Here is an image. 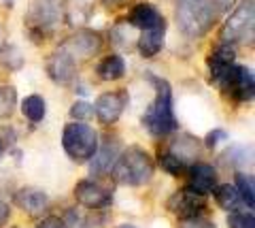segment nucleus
I'll return each instance as SVG.
<instances>
[{
  "label": "nucleus",
  "instance_id": "f257e3e1",
  "mask_svg": "<svg viewBox=\"0 0 255 228\" xmlns=\"http://www.w3.org/2000/svg\"><path fill=\"white\" fill-rule=\"evenodd\" d=\"M230 0H179L177 23L189 38H200L228 11Z\"/></svg>",
  "mask_w": 255,
  "mask_h": 228
},
{
  "label": "nucleus",
  "instance_id": "f03ea898",
  "mask_svg": "<svg viewBox=\"0 0 255 228\" xmlns=\"http://www.w3.org/2000/svg\"><path fill=\"white\" fill-rule=\"evenodd\" d=\"M155 175V162L147 149L138 145H130L124 152H119L117 160L111 169V177L119 186L138 188L149 184Z\"/></svg>",
  "mask_w": 255,
  "mask_h": 228
},
{
  "label": "nucleus",
  "instance_id": "7ed1b4c3",
  "mask_svg": "<svg viewBox=\"0 0 255 228\" xmlns=\"http://www.w3.org/2000/svg\"><path fill=\"white\" fill-rule=\"evenodd\" d=\"M155 83V98L149 105V109L142 115V126L153 137H168L179 128L177 115H174V100H172V88L170 83L162 77H151Z\"/></svg>",
  "mask_w": 255,
  "mask_h": 228
},
{
  "label": "nucleus",
  "instance_id": "20e7f679",
  "mask_svg": "<svg viewBox=\"0 0 255 228\" xmlns=\"http://www.w3.org/2000/svg\"><path fill=\"white\" fill-rule=\"evenodd\" d=\"M62 0H30L23 21H26L28 36L32 41L43 43L47 41V36L53 34L55 26L62 19Z\"/></svg>",
  "mask_w": 255,
  "mask_h": 228
},
{
  "label": "nucleus",
  "instance_id": "39448f33",
  "mask_svg": "<svg viewBox=\"0 0 255 228\" xmlns=\"http://www.w3.org/2000/svg\"><path fill=\"white\" fill-rule=\"evenodd\" d=\"M62 147L66 156L77 164H85L98 149V132L85 122H70L62 130Z\"/></svg>",
  "mask_w": 255,
  "mask_h": 228
},
{
  "label": "nucleus",
  "instance_id": "423d86ee",
  "mask_svg": "<svg viewBox=\"0 0 255 228\" xmlns=\"http://www.w3.org/2000/svg\"><path fill=\"white\" fill-rule=\"evenodd\" d=\"M219 88L223 90L226 96H230L236 103H249L253 98V90H255V79L251 68H247L243 64H234L230 66L226 73L219 77Z\"/></svg>",
  "mask_w": 255,
  "mask_h": 228
},
{
  "label": "nucleus",
  "instance_id": "0eeeda50",
  "mask_svg": "<svg viewBox=\"0 0 255 228\" xmlns=\"http://www.w3.org/2000/svg\"><path fill=\"white\" fill-rule=\"evenodd\" d=\"M253 41V0H245L238 9L230 15L223 26L221 43H251Z\"/></svg>",
  "mask_w": 255,
  "mask_h": 228
},
{
  "label": "nucleus",
  "instance_id": "6e6552de",
  "mask_svg": "<svg viewBox=\"0 0 255 228\" xmlns=\"http://www.w3.org/2000/svg\"><path fill=\"white\" fill-rule=\"evenodd\" d=\"M73 196L81 207L92 211L107 209L111 205V201H113V194H111L109 188H105L96 179H81V182H77L73 188Z\"/></svg>",
  "mask_w": 255,
  "mask_h": 228
},
{
  "label": "nucleus",
  "instance_id": "1a4fd4ad",
  "mask_svg": "<svg viewBox=\"0 0 255 228\" xmlns=\"http://www.w3.org/2000/svg\"><path fill=\"white\" fill-rule=\"evenodd\" d=\"M60 47L77 62V64H81V62L94 58L96 53L100 51L102 36L98 32H94V30H79L77 34L68 36Z\"/></svg>",
  "mask_w": 255,
  "mask_h": 228
},
{
  "label": "nucleus",
  "instance_id": "9d476101",
  "mask_svg": "<svg viewBox=\"0 0 255 228\" xmlns=\"http://www.w3.org/2000/svg\"><path fill=\"white\" fill-rule=\"evenodd\" d=\"M128 100H130V96H128V90L105 92V94H100V96H98V100H96L94 115L98 117L100 124L111 126V124H115L119 117H122Z\"/></svg>",
  "mask_w": 255,
  "mask_h": 228
},
{
  "label": "nucleus",
  "instance_id": "9b49d317",
  "mask_svg": "<svg viewBox=\"0 0 255 228\" xmlns=\"http://www.w3.org/2000/svg\"><path fill=\"white\" fill-rule=\"evenodd\" d=\"M166 209L177 216L179 220L202 216L206 211V196H200V194L187 190V188H183V190H177L168 199Z\"/></svg>",
  "mask_w": 255,
  "mask_h": 228
},
{
  "label": "nucleus",
  "instance_id": "f8f14e48",
  "mask_svg": "<svg viewBox=\"0 0 255 228\" xmlns=\"http://www.w3.org/2000/svg\"><path fill=\"white\" fill-rule=\"evenodd\" d=\"M187 190L200 194V196H209L213 190L217 188V171L206 162H194L187 169Z\"/></svg>",
  "mask_w": 255,
  "mask_h": 228
},
{
  "label": "nucleus",
  "instance_id": "ddd939ff",
  "mask_svg": "<svg viewBox=\"0 0 255 228\" xmlns=\"http://www.w3.org/2000/svg\"><path fill=\"white\" fill-rule=\"evenodd\" d=\"M77 62L68 56L66 51L62 49V47H58L49 60H47V75H49V79L53 83H58V85H66L75 79V75H77Z\"/></svg>",
  "mask_w": 255,
  "mask_h": 228
},
{
  "label": "nucleus",
  "instance_id": "4468645a",
  "mask_svg": "<svg viewBox=\"0 0 255 228\" xmlns=\"http://www.w3.org/2000/svg\"><path fill=\"white\" fill-rule=\"evenodd\" d=\"M13 203H15V207L23 211V214L41 216L43 211L49 207V196H47V192L38 190V188H21L19 192H15Z\"/></svg>",
  "mask_w": 255,
  "mask_h": 228
},
{
  "label": "nucleus",
  "instance_id": "2eb2a0df",
  "mask_svg": "<svg viewBox=\"0 0 255 228\" xmlns=\"http://www.w3.org/2000/svg\"><path fill=\"white\" fill-rule=\"evenodd\" d=\"M128 23L134 26L136 30H151V28H157V26H162V23H166V19L153 4L138 2L130 11V15H128Z\"/></svg>",
  "mask_w": 255,
  "mask_h": 228
},
{
  "label": "nucleus",
  "instance_id": "dca6fc26",
  "mask_svg": "<svg viewBox=\"0 0 255 228\" xmlns=\"http://www.w3.org/2000/svg\"><path fill=\"white\" fill-rule=\"evenodd\" d=\"M119 156V143L117 139H107L105 145H98V149H96V154L92 156V175H107V173H111V169H113V164L117 160Z\"/></svg>",
  "mask_w": 255,
  "mask_h": 228
},
{
  "label": "nucleus",
  "instance_id": "f3484780",
  "mask_svg": "<svg viewBox=\"0 0 255 228\" xmlns=\"http://www.w3.org/2000/svg\"><path fill=\"white\" fill-rule=\"evenodd\" d=\"M236 62V49L230 43H221L211 51L209 56V70H211V79L219 81V77Z\"/></svg>",
  "mask_w": 255,
  "mask_h": 228
},
{
  "label": "nucleus",
  "instance_id": "a211bd4d",
  "mask_svg": "<svg viewBox=\"0 0 255 228\" xmlns=\"http://www.w3.org/2000/svg\"><path fill=\"white\" fill-rule=\"evenodd\" d=\"M168 152L174 154L181 162H185L187 167H189V164L198 162L202 147H200V141H198L196 137H191V135H179V137L170 143Z\"/></svg>",
  "mask_w": 255,
  "mask_h": 228
},
{
  "label": "nucleus",
  "instance_id": "6ab92c4d",
  "mask_svg": "<svg viewBox=\"0 0 255 228\" xmlns=\"http://www.w3.org/2000/svg\"><path fill=\"white\" fill-rule=\"evenodd\" d=\"M164 36H166V23L151 30H142V34L136 38V47L142 58H155L164 47Z\"/></svg>",
  "mask_w": 255,
  "mask_h": 228
},
{
  "label": "nucleus",
  "instance_id": "aec40b11",
  "mask_svg": "<svg viewBox=\"0 0 255 228\" xmlns=\"http://www.w3.org/2000/svg\"><path fill=\"white\" fill-rule=\"evenodd\" d=\"M96 73H98V77L102 81H117L126 75V62L122 56L113 53V56H107L100 62L98 68H96Z\"/></svg>",
  "mask_w": 255,
  "mask_h": 228
},
{
  "label": "nucleus",
  "instance_id": "412c9836",
  "mask_svg": "<svg viewBox=\"0 0 255 228\" xmlns=\"http://www.w3.org/2000/svg\"><path fill=\"white\" fill-rule=\"evenodd\" d=\"M21 113L28 117L32 124H38L45 120L47 115V103L43 96H38V94H30V96L23 98L21 103Z\"/></svg>",
  "mask_w": 255,
  "mask_h": 228
},
{
  "label": "nucleus",
  "instance_id": "4be33fe9",
  "mask_svg": "<svg viewBox=\"0 0 255 228\" xmlns=\"http://www.w3.org/2000/svg\"><path fill=\"white\" fill-rule=\"evenodd\" d=\"M213 194H215V201H217V205L221 209H226V211H236L238 207L243 205L241 196H238V190H236L234 186H230V184L217 186L213 190Z\"/></svg>",
  "mask_w": 255,
  "mask_h": 228
},
{
  "label": "nucleus",
  "instance_id": "5701e85b",
  "mask_svg": "<svg viewBox=\"0 0 255 228\" xmlns=\"http://www.w3.org/2000/svg\"><path fill=\"white\" fill-rule=\"evenodd\" d=\"M234 188L238 190L243 205L253 209L255 207V177L251 173H236V184Z\"/></svg>",
  "mask_w": 255,
  "mask_h": 228
},
{
  "label": "nucleus",
  "instance_id": "b1692460",
  "mask_svg": "<svg viewBox=\"0 0 255 228\" xmlns=\"http://www.w3.org/2000/svg\"><path fill=\"white\" fill-rule=\"evenodd\" d=\"M111 38H113V43L119 45V47H124V49H130V47L136 43V28L130 26L128 23V19H122V21H117L113 30H111Z\"/></svg>",
  "mask_w": 255,
  "mask_h": 228
},
{
  "label": "nucleus",
  "instance_id": "393cba45",
  "mask_svg": "<svg viewBox=\"0 0 255 228\" xmlns=\"http://www.w3.org/2000/svg\"><path fill=\"white\" fill-rule=\"evenodd\" d=\"M157 164H159V169H162L164 173H168V175H172V177L185 175L187 169H189L185 162H181L177 156L168 152V149H166V152H159V156H157Z\"/></svg>",
  "mask_w": 255,
  "mask_h": 228
},
{
  "label": "nucleus",
  "instance_id": "a878e982",
  "mask_svg": "<svg viewBox=\"0 0 255 228\" xmlns=\"http://www.w3.org/2000/svg\"><path fill=\"white\" fill-rule=\"evenodd\" d=\"M17 103V92L13 85H0V120L11 117Z\"/></svg>",
  "mask_w": 255,
  "mask_h": 228
},
{
  "label": "nucleus",
  "instance_id": "bb28decb",
  "mask_svg": "<svg viewBox=\"0 0 255 228\" xmlns=\"http://www.w3.org/2000/svg\"><path fill=\"white\" fill-rule=\"evenodd\" d=\"M0 62H2V66L9 68V70H19L23 66V56H21L19 47L4 45L2 51H0Z\"/></svg>",
  "mask_w": 255,
  "mask_h": 228
},
{
  "label": "nucleus",
  "instance_id": "cd10ccee",
  "mask_svg": "<svg viewBox=\"0 0 255 228\" xmlns=\"http://www.w3.org/2000/svg\"><path fill=\"white\" fill-rule=\"evenodd\" d=\"M228 224H230V228H255V218L251 211L247 214V211L236 209V211H230Z\"/></svg>",
  "mask_w": 255,
  "mask_h": 228
},
{
  "label": "nucleus",
  "instance_id": "c85d7f7f",
  "mask_svg": "<svg viewBox=\"0 0 255 228\" xmlns=\"http://www.w3.org/2000/svg\"><path fill=\"white\" fill-rule=\"evenodd\" d=\"M15 141H17L15 128H11V126H0V158L15 145Z\"/></svg>",
  "mask_w": 255,
  "mask_h": 228
},
{
  "label": "nucleus",
  "instance_id": "c756f323",
  "mask_svg": "<svg viewBox=\"0 0 255 228\" xmlns=\"http://www.w3.org/2000/svg\"><path fill=\"white\" fill-rule=\"evenodd\" d=\"M92 115H94V105H90V103L77 100V103L70 107V117L77 122H85V120H90Z\"/></svg>",
  "mask_w": 255,
  "mask_h": 228
},
{
  "label": "nucleus",
  "instance_id": "7c9ffc66",
  "mask_svg": "<svg viewBox=\"0 0 255 228\" xmlns=\"http://www.w3.org/2000/svg\"><path fill=\"white\" fill-rule=\"evenodd\" d=\"M179 228H217V224L209 218H202V216H196V218H185L181 220Z\"/></svg>",
  "mask_w": 255,
  "mask_h": 228
},
{
  "label": "nucleus",
  "instance_id": "2f4dec72",
  "mask_svg": "<svg viewBox=\"0 0 255 228\" xmlns=\"http://www.w3.org/2000/svg\"><path fill=\"white\" fill-rule=\"evenodd\" d=\"M221 141H228V132L223 130V128H215V130H211L209 135L204 137V145L209 147V149H215L217 147Z\"/></svg>",
  "mask_w": 255,
  "mask_h": 228
},
{
  "label": "nucleus",
  "instance_id": "473e14b6",
  "mask_svg": "<svg viewBox=\"0 0 255 228\" xmlns=\"http://www.w3.org/2000/svg\"><path fill=\"white\" fill-rule=\"evenodd\" d=\"M36 228H70V226L66 224V220H62L58 216H47V218H43L41 222H38Z\"/></svg>",
  "mask_w": 255,
  "mask_h": 228
},
{
  "label": "nucleus",
  "instance_id": "72a5a7b5",
  "mask_svg": "<svg viewBox=\"0 0 255 228\" xmlns=\"http://www.w3.org/2000/svg\"><path fill=\"white\" fill-rule=\"evenodd\" d=\"M223 158H228L230 160V164H245L247 160V149L245 147H232L230 152L223 156Z\"/></svg>",
  "mask_w": 255,
  "mask_h": 228
},
{
  "label": "nucleus",
  "instance_id": "f704fd0d",
  "mask_svg": "<svg viewBox=\"0 0 255 228\" xmlns=\"http://www.w3.org/2000/svg\"><path fill=\"white\" fill-rule=\"evenodd\" d=\"M9 218H11V207L6 205L2 199H0V228H4V226H6Z\"/></svg>",
  "mask_w": 255,
  "mask_h": 228
},
{
  "label": "nucleus",
  "instance_id": "c9c22d12",
  "mask_svg": "<svg viewBox=\"0 0 255 228\" xmlns=\"http://www.w3.org/2000/svg\"><path fill=\"white\" fill-rule=\"evenodd\" d=\"M4 38H6V30L2 23H0V51H2V47H4Z\"/></svg>",
  "mask_w": 255,
  "mask_h": 228
},
{
  "label": "nucleus",
  "instance_id": "e433bc0d",
  "mask_svg": "<svg viewBox=\"0 0 255 228\" xmlns=\"http://www.w3.org/2000/svg\"><path fill=\"white\" fill-rule=\"evenodd\" d=\"M102 2H105L107 6H117L119 2H122V0H102Z\"/></svg>",
  "mask_w": 255,
  "mask_h": 228
},
{
  "label": "nucleus",
  "instance_id": "4c0bfd02",
  "mask_svg": "<svg viewBox=\"0 0 255 228\" xmlns=\"http://www.w3.org/2000/svg\"><path fill=\"white\" fill-rule=\"evenodd\" d=\"M117 228H136V226H134V224H119Z\"/></svg>",
  "mask_w": 255,
  "mask_h": 228
}]
</instances>
